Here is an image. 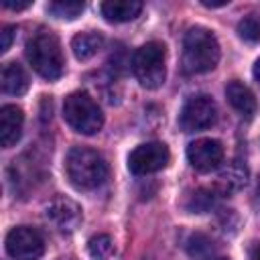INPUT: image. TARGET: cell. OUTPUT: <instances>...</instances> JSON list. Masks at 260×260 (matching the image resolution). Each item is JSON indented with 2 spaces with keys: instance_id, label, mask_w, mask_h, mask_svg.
<instances>
[{
  "instance_id": "1",
  "label": "cell",
  "mask_w": 260,
  "mask_h": 260,
  "mask_svg": "<svg viewBox=\"0 0 260 260\" xmlns=\"http://www.w3.org/2000/svg\"><path fill=\"white\" fill-rule=\"evenodd\" d=\"M65 173L75 189L93 191L106 181L108 165L98 150L87 146H73L65 156Z\"/></svg>"
},
{
  "instance_id": "2",
  "label": "cell",
  "mask_w": 260,
  "mask_h": 260,
  "mask_svg": "<svg viewBox=\"0 0 260 260\" xmlns=\"http://www.w3.org/2000/svg\"><path fill=\"white\" fill-rule=\"evenodd\" d=\"M219 61V43L215 35L203 26H193L183 37L181 67L185 73H205L211 71Z\"/></svg>"
},
{
  "instance_id": "3",
  "label": "cell",
  "mask_w": 260,
  "mask_h": 260,
  "mask_svg": "<svg viewBox=\"0 0 260 260\" xmlns=\"http://www.w3.org/2000/svg\"><path fill=\"white\" fill-rule=\"evenodd\" d=\"M24 53H26L28 63L41 77L53 81L63 75L65 59H63L61 43L55 32L47 28H39L37 32H32V37L26 41Z\"/></svg>"
},
{
  "instance_id": "4",
  "label": "cell",
  "mask_w": 260,
  "mask_h": 260,
  "mask_svg": "<svg viewBox=\"0 0 260 260\" xmlns=\"http://www.w3.org/2000/svg\"><path fill=\"white\" fill-rule=\"evenodd\" d=\"M63 120L79 134H95L104 126V114L98 102L85 91H73L63 102Z\"/></svg>"
},
{
  "instance_id": "5",
  "label": "cell",
  "mask_w": 260,
  "mask_h": 260,
  "mask_svg": "<svg viewBox=\"0 0 260 260\" xmlns=\"http://www.w3.org/2000/svg\"><path fill=\"white\" fill-rule=\"evenodd\" d=\"M165 45L158 41H150L136 49L132 57V71L138 83L146 89H156L165 83L167 65H165Z\"/></svg>"
},
{
  "instance_id": "6",
  "label": "cell",
  "mask_w": 260,
  "mask_h": 260,
  "mask_svg": "<svg viewBox=\"0 0 260 260\" xmlns=\"http://www.w3.org/2000/svg\"><path fill=\"white\" fill-rule=\"evenodd\" d=\"M217 118L215 102L209 95H193L189 98L179 114V126L185 132H197L209 128Z\"/></svg>"
},
{
  "instance_id": "7",
  "label": "cell",
  "mask_w": 260,
  "mask_h": 260,
  "mask_svg": "<svg viewBox=\"0 0 260 260\" xmlns=\"http://www.w3.org/2000/svg\"><path fill=\"white\" fill-rule=\"evenodd\" d=\"M6 252L14 260H39L45 254V240L35 228L18 225L6 236Z\"/></svg>"
},
{
  "instance_id": "8",
  "label": "cell",
  "mask_w": 260,
  "mask_h": 260,
  "mask_svg": "<svg viewBox=\"0 0 260 260\" xmlns=\"http://www.w3.org/2000/svg\"><path fill=\"white\" fill-rule=\"evenodd\" d=\"M169 148L162 142H144L138 144L128 156V169L134 175H150L169 165Z\"/></svg>"
},
{
  "instance_id": "9",
  "label": "cell",
  "mask_w": 260,
  "mask_h": 260,
  "mask_svg": "<svg viewBox=\"0 0 260 260\" xmlns=\"http://www.w3.org/2000/svg\"><path fill=\"white\" fill-rule=\"evenodd\" d=\"M187 160L195 171L209 173L223 162V146L215 138H197L187 146Z\"/></svg>"
},
{
  "instance_id": "10",
  "label": "cell",
  "mask_w": 260,
  "mask_h": 260,
  "mask_svg": "<svg viewBox=\"0 0 260 260\" xmlns=\"http://www.w3.org/2000/svg\"><path fill=\"white\" fill-rule=\"evenodd\" d=\"M45 215H47V219H49L57 230L67 232V234H69V232H75V230L79 228L81 219H83L81 207H79L73 199H69V197H65V195L53 197V199L49 201V205L45 207Z\"/></svg>"
},
{
  "instance_id": "11",
  "label": "cell",
  "mask_w": 260,
  "mask_h": 260,
  "mask_svg": "<svg viewBox=\"0 0 260 260\" xmlns=\"http://www.w3.org/2000/svg\"><path fill=\"white\" fill-rule=\"evenodd\" d=\"M22 124H24V114L18 106L6 104L0 110V142L4 148H10L18 142L22 134Z\"/></svg>"
},
{
  "instance_id": "12",
  "label": "cell",
  "mask_w": 260,
  "mask_h": 260,
  "mask_svg": "<svg viewBox=\"0 0 260 260\" xmlns=\"http://www.w3.org/2000/svg\"><path fill=\"white\" fill-rule=\"evenodd\" d=\"M248 183V169L244 162L240 160H232L228 162L219 175H217V181H215V191L219 195H230V193H236L240 191L244 185Z\"/></svg>"
},
{
  "instance_id": "13",
  "label": "cell",
  "mask_w": 260,
  "mask_h": 260,
  "mask_svg": "<svg viewBox=\"0 0 260 260\" xmlns=\"http://www.w3.org/2000/svg\"><path fill=\"white\" fill-rule=\"evenodd\" d=\"M102 16L108 22H128L142 12V2L138 0H108L100 4Z\"/></svg>"
},
{
  "instance_id": "14",
  "label": "cell",
  "mask_w": 260,
  "mask_h": 260,
  "mask_svg": "<svg viewBox=\"0 0 260 260\" xmlns=\"http://www.w3.org/2000/svg\"><path fill=\"white\" fill-rule=\"evenodd\" d=\"M30 85L28 73L20 63H6L0 73V89L8 95H22Z\"/></svg>"
},
{
  "instance_id": "15",
  "label": "cell",
  "mask_w": 260,
  "mask_h": 260,
  "mask_svg": "<svg viewBox=\"0 0 260 260\" xmlns=\"http://www.w3.org/2000/svg\"><path fill=\"white\" fill-rule=\"evenodd\" d=\"M225 98H228L230 106H232L236 112H240L242 116L250 118V116L256 114V108H258L256 98H254V93H252L242 81H236V79L230 81V83L225 85Z\"/></svg>"
},
{
  "instance_id": "16",
  "label": "cell",
  "mask_w": 260,
  "mask_h": 260,
  "mask_svg": "<svg viewBox=\"0 0 260 260\" xmlns=\"http://www.w3.org/2000/svg\"><path fill=\"white\" fill-rule=\"evenodd\" d=\"M104 47V37L95 30H85V32H79L71 39V49H73V55L75 59L79 61H87L91 59L93 55H98V51Z\"/></svg>"
},
{
  "instance_id": "17",
  "label": "cell",
  "mask_w": 260,
  "mask_h": 260,
  "mask_svg": "<svg viewBox=\"0 0 260 260\" xmlns=\"http://www.w3.org/2000/svg\"><path fill=\"white\" fill-rule=\"evenodd\" d=\"M217 197H221V195L215 191V187H201V189H197V191L189 197L187 209L193 211V213L211 211V209L215 207V203H217Z\"/></svg>"
},
{
  "instance_id": "18",
  "label": "cell",
  "mask_w": 260,
  "mask_h": 260,
  "mask_svg": "<svg viewBox=\"0 0 260 260\" xmlns=\"http://www.w3.org/2000/svg\"><path fill=\"white\" fill-rule=\"evenodd\" d=\"M187 252L191 254V258L195 260H211L213 256H217V250L213 246V240L207 238L205 234H193L187 242Z\"/></svg>"
},
{
  "instance_id": "19",
  "label": "cell",
  "mask_w": 260,
  "mask_h": 260,
  "mask_svg": "<svg viewBox=\"0 0 260 260\" xmlns=\"http://www.w3.org/2000/svg\"><path fill=\"white\" fill-rule=\"evenodd\" d=\"M85 4L83 2H75V0H57L51 2L47 6L49 14H53L55 18H65V20H73L83 12Z\"/></svg>"
},
{
  "instance_id": "20",
  "label": "cell",
  "mask_w": 260,
  "mask_h": 260,
  "mask_svg": "<svg viewBox=\"0 0 260 260\" xmlns=\"http://www.w3.org/2000/svg\"><path fill=\"white\" fill-rule=\"evenodd\" d=\"M87 250L93 260H110L114 254V242L108 234H98V236L89 238Z\"/></svg>"
},
{
  "instance_id": "21",
  "label": "cell",
  "mask_w": 260,
  "mask_h": 260,
  "mask_svg": "<svg viewBox=\"0 0 260 260\" xmlns=\"http://www.w3.org/2000/svg\"><path fill=\"white\" fill-rule=\"evenodd\" d=\"M238 35L240 39L248 43H258L260 41V16L258 14H248L238 22Z\"/></svg>"
},
{
  "instance_id": "22",
  "label": "cell",
  "mask_w": 260,
  "mask_h": 260,
  "mask_svg": "<svg viewBox=\"0 0 260 260\" xmlns=\"http://www.w3.org/2000/svg\"><path fill=\"white\" fill-rule=\"evenodd\" d=\"M12 37H14V26H2V30H0V53H6L10 49Z\"/></svg>"
},
{
  "instance_id": "23",
  "label": "cell",
  "mask_w": 260,
  "mask_h": 260,
  "mask_svg": "<svg viewBox=\"0 0 260 260\" xmlns=\"http://www.w3.org/2000/svg\"><path fill=\"white\" fill-rule=\"evenodd\" d=\"M2 6L4 8H10V10H24V8H28L30 6V2L26 0V2H14V0H4L2 2Z\"/></svg>"
},
{
  "instance_id": "24",
  "label": "cell",
  "mask_w": 260,
  "mask_h": 260,
  "mask_svg": "<svg viewBox=\"0 0 260 260\" xmlns=\"http://www.w3.org/2000/svg\"><path fill=\"white\" fill-rule=\"evenodd\" d=\"M230 0H221V2H211V0H201L203 6H209V8H219V6H225Z\"/></svg>"
},
{
  "instance_id": "25",
  "label": "cell",
  "mask_w": 260,
  "mask_h": 260,
  "mask_svg": "<svg viewBox=\"0 0 260 260\" xmlns=\"http://www.w3.org/2000/svg\"><path fill=\"white\" fill-rule=\"evenodd\" d=\"M250 260H260V242L252 246V250H250Z\"/></svg>"
},
{
  "instance_id": "26",
  "label": "cell",
  "mask_w": 260,
  "mask_h": 260,
  "mask_svg": "<svg viewBox=\"0 0 260 260\" xmlns=\"http://www.w3.org/2000/svg\"><path fill=\"white\" fill-rule=\"evenodd\" d=\"M254 77H256V81L260 83V59L254 63Z\"/></svg>"
},
{
  "instance_id": "27",
  "label": "cell",
  "mask_w": 260,
  "mask_h": 260,
  "mask_svg": "<svg viewBox=\"0 0 260 260\" xmlns=\"http://www.w3.org/2000/svg\"><path fill=\"white\" fill-rule=\"evenodd\" d=\"M211 260H230V258H225V256H213Z\"/></svg>"
},
{
  "instance_id": "28",
  "label": "cell",
  "mask_w": 260,
  "mask_h": 260,
  "mask_svg": "<svg viewBox=\"0 0 260 260\" xmlns=\"http://www.w3.org/2000/svg\"><path fill=\"white\" fill-rule=\"evenodd\" d=\"M258 191H260V179H258Z\"/></svg>"
}]
</instances>
